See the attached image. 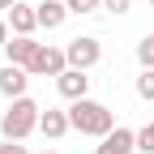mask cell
Here are the masks:
<instances>
[{
    "mask_svg": "<svg viewBox=\"0 0 154 154\" xmlns=\"http://www.w3.org/2000/svg\"><path fill=\"white\" fill-rule=\"evenodd\" d=\"M69 120H73V128L82 133V137H99V141L116 128L111 107H107V103H94V99H77V103L69 107Z\"/></svg>",
    "mask_w": 154,
    "mask_h": 154,
    "instance_id": "obj_1",
    "label": "cell"
},
{
    "mask_svg": "<svg viewBox=\"0 0 154 154\" xmlns=\"http://www.w3.org/2000/svg\"><path fill=\"white\" fill-rule=\"evenodd\" d=\"M38 116H43V107H38L30 94H26V99H13L9 111L0 116V133H5V141H26L30 133L38 128Z\"/></svg>",
    "mask_w": 154,
    "mask_h": 154,
    "instance_id": "obj_2",
    "label": "cell"
},
{
    "mask_svg": "<svg viewBox=\"0 0 154 154\" xmlns=\"http://www.w3.org/2000/svg\"><path fill=\"white\" fill-rule=\"evenodd\" d=\"M64 56H69V69L90 73L94 64L103 60V43H99L94 34H77V38H69V43H64Z\"/></svg>",
    "mask_w": 154,
    "mask_h": 154,
    "instance_id": "obj_3",
    "label": "cell"
},
{
    "mask_svg": "<svg viewBox=\"0 0 154 154\" xmlns=\"http://www.w3.org/2000/svg\"><path fill=\"white\" fill-rule=\"evenodd\" d=\"M69 69V56H64V47H38V56L30 60V77H60Z\"/></svg>",
    "mask_w": 154,
    "mask_h": 154,
    "instance_id": "obj_4",
    "label": "cell"
},
{
    "mask_svg": "<svg viewBox=\"0 0 154 154\" xmlns=\"http://www.w3.org/2000/svg\"><path fill=\"white\" fill-rule=\"evenodd\" d=\"M94 154H137V133L124 128V124H116L107 137L94 146Z\"/></svg>",
    "mask_w": 154,
    "mask_h": 154,
    "instance_id": "obj_5",
    "label": "cell"
},
{
    "mask_svg": "<svg viewBox=\"0 0 154 154\" xmlns=\"http://www.w3.org/2000/svg\"><path fill=\"white\" fill-rule=\"evenodd\" d=\"M26 86H30V69H22V64L0 69V94L5 99H26Z\"/></svg>",
    "mask_w": 154,
    "mask_h": 154,
    "instance_id": "obj_6",
    "label": "cell"
},
{
    "mask_svg": "<svg viewBox=\"0 0 154 154\" xmlns=\"http://www.w3.org/2000/svg\"><path fill=\"white\" fill-rule=\"evenodd\" d=\"M56 90H60L69 103H77V99H90V77H86L82 69H64L60 77H56Z\"/></svg>",
    "mask_w": 154,
    "mask_h": 154,
    "instance_id": "obj_7",
    "label": "cell"
},
{
    "mask_svg": "<svg viewBox=\"0 0 154 154\" xmlns=\"http://www.w3.org/2000/svg\"><path fill=\"white\" fill-rule=\"evenodd\" d=\"M38 47H43V43H34V34H13L9 43H5V56H9V64L30 69V60L38 56Z\"/></svg>",
    "mask_w": 154,
    "mask_h": 154,
    "instance_id": "obj_8",
    "label": "cell"
},
{
    "mask_svg": "<svg viewBox=\"0 0 154 154\" xmlns=\"http://www.w3.org/2000/svg\"><path fill=\"white\" fill-rule=\"evenodd\" d=\"M5 17H9V30H13V34H34V30H38V9L26 5V0H17Z\"/></svg>",
    "mask_w": 154,
    "mask_h": 154,
    "instance_id": "obj_9",
    "label": "cell"
},
{
    "mask_svg": "<svg viewBox=\"0 0 154 154\" xmlns=\"http://www.w3.org/2000/svg\"><path fill=\"white\" fill-rule=\"evenodd\" d=\"M73 128V120H69V111H56V107H47L43 116H38V133H43L47 141H60L64 133Z\"/></svg>",
    "mask_w": 154,
    "mask_h": 154,
    "instance_id": "obj_10",
    "label": "cell"
},
{
    "mask_svg": "<svg viewBox=\"0 0 154 154\" xmlns=\"http://www.w3.org/2000/svg\"><path fill=\"white\" fill-rule=\"evenodd\" d=\"M38 26L43 30H60L64 17H69V0H38Z\"/></svg>",
    "mask_w": 154,
    "mask_h": 154,
    "instance_id": "obj_11",
    "label": "cell"
},
{
    "mask_svg": "<svg viewBox=\"0 0 154 154\" xmlns=\"http://www.w3.org/2000/svg\"><path fill=\"white\" fill-rule=\"evenodd\" d=\"M137 99L154 103V69H141V73H137Z\"/></svg>",
    "mask_w": 154,
    "mask_h": 154,
    "instance_id": "obj_12",
    "label": "cell"
},
{
    "mask_svg": "<svg viewBox=\"0 0 154 154\" xmlns=\"http://www.w3.org/2000/svg\"><path fill=\"white\" fill-rule=\"evenodd\" d=\"M137 64L141 69H154V34H146L141 43H137Z\"/></svg>",
    "mask_w": 154,
    "mask_h": 154,
    "instance_id": "obj_13",
    "label": "cell"
},
{
    "mask_svg": "<svg viewBox=\"0 0 154 154\" xmlns=\"http://www.w3.org/2000/svg\"><path fill=\"white\" fill-rule=\"evenodd\" d=\"M137 150H141V154H154V124L137 128Z\"/></svg>",
    "mask_w": 154,
    "mask_h": 154,
    "instance_id": "obj_14",
    "label": "cell"
},
{
    "mask_svg": "<svg viewBox=\"0 0 154 154\" xmlns=\"http://www.w3.org/2000/svg\"><path fill=\"white\" fill-rule=\"evenodd\" d=\"M94 9H103V0H69V13H94Z\"/></svg>",
    "mask_w": 154,
    "mask_h": 154,
    "instance_id": "obj_15",
    "label": "cell"
},
{
    "mask_svg": "<svg viewBox=\"0 0 154 154\" xmlns=\"http://www.w3.org/2000/svg\"><path fill=\"white\" fill-rule=\"evenodd\" d=\"M103 9L120 17V13H128V9H133V0H103Z\"/></svg>",
    "mask_w": 154,
    "mask_h": 154,
    "instance_id": "obj_16",
    "label": "cell"
},
{
    "mask_svg": "<svg viewBox=\"0 0 154 154\" xmlns=\"http://www.w3.org/2000/svg\"><path fill=\"white\" fill-rule=\"evenodd\" d=\"M0 154H30L22 141H5V146H0Z\"/></svg>",
    "mask_w": 154,
    "mask_h": 154,
    "instance_id": "obj_17",
    "label": "cell"
},
{
    "mask_svg": "<svg viewBox=\"0 0 154 154\" xmlns=\"http://www.w3.org/2000/svg\"><path fill=\"white\" fill-rule=\"evenodd\" d=\"M9 38H13V30H9V17H0V47L9 43Z\"/></svg>",
    "mask_w": 154,
    "mask_h": 154,
    "instance_id": "obj_18",
    "label": "cell"
},
{
    "mask_svg": "<svg viewBox=\"0 0 154 154\" xmlns=\"http://www.w3.org/2000/svg\"><path fill=\"white\" fill-rule=\"evenodd\" d=\"M13 5H17V0H0V13H9V9H13Z\"/></svg>",
    "mask_w": 154,
    "mask_h": 154,
    "instance_id": "obj_19",
    "label": "cell"
},
{
    "mask_svg": "<svg viewBox=\"0 0 154 154\" xmlns=\"http://www.w3.org/2000/svg\"><path fill=\"white\" fill-rule=\"evenodd\" d=\"M43 154H56V150H43Z\"/></svg>",
    "mask_w": 154,
    "mask_h": 154,
    "instance_id": "obj_20",
    "label": "cell"
},
{
    "mask_svg": "<svg viewBox=\"0 0 154 154\" xmlns=\"http://www.w3.org/2000/svg\"><path fill=\"white\" fill-rule=\"evenodd\" d=\"M150 5H154V0H150Z\"/></svg>",
    "mask_w": 154,
    "mask_h": 154,
    "instance_id": "obj_21",
    "label": "cell"
}]
</instances>
